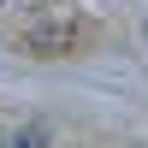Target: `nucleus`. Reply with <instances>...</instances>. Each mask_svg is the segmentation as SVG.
<instances>
[{
  "label": "nucleus",
  "instance_id": "1",
  "mask_svg": "<svg viewBox=\"0 0 148 148\" xmlns=\"http://www.w3.org/2000/svg\"><path fill=\"white\" fill-rule=\"evenodd\" d=\"M71 36H77V18H71L65 6H47L42 18L24 30V42H30L36 53H59V47H71Z\"/></svg>",
  "mask_w": 148,
  "mask_h": 148
}]
</instances>
